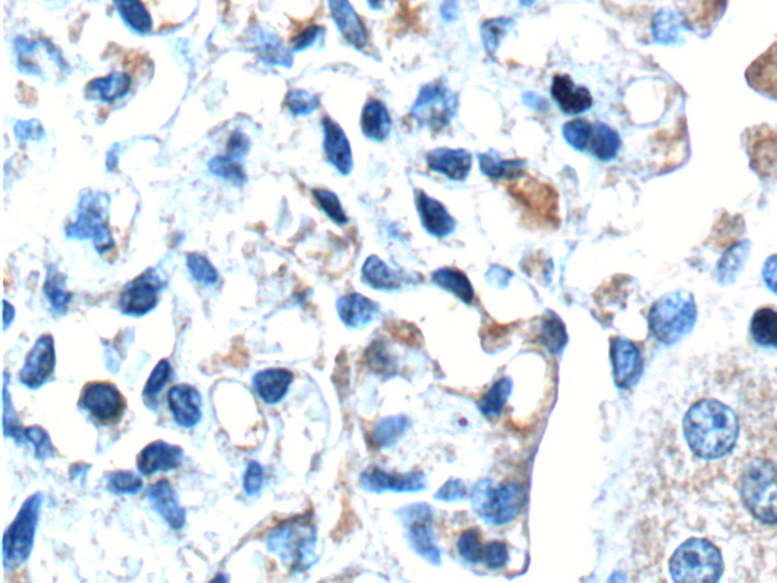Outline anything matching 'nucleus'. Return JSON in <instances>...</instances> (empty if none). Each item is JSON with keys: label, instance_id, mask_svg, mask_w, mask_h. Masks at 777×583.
I'll list each match as a JSON object with an SVG mask.
<instances>
[{"label": "nucleus", "instance_id": "nucleus-1", "mask_svg": "<svg viewBox=\"0 0 777 583\" xmlns=\"http://www.w3.org/2000/svg\"><path fill=\"white\" fill-rule=\"evenodd\" d=\"M647 321L659 344H676L696 325V298L688 290H674L653 304Z\"/></svg>", "mask_w": 777, "mask_h": 583}, {"label": "nucleus", "instance_id": "nucleus-2", "mask_svg": "<svg viewBox=\"0 0 777 583\" xmlns=\"http://www.w3.org/2000/svg\"><path fill=\"white\" fill-rule=\"evenodd\" d=\"M108 216L110 198L105 193L87 192L79 202L75 222L66 227V236L75 240H93L96 251L105 256L114 248Z\"/></svg>", "mask_w": 777, "mask_h": 583}, {"label": "nucleus", "instance_id": "nucleus-3", "mask_svg": "<svg viewBox=\"0 0 777 583\" xmlns=\"http://www.w3.org/2000/svg\"><path fill=\"white\" fill-rule=\"evenodd\" d=\"M472 509L492 526L509 524L523 505V489L520 483L507 482L497 485L494 480H480L471 494Z\"/></svg>", "mask_w": 777, "mask_h": 583}, {"label": "nucleus", "instance_id": "nucleus-4", "mask_svg": "<svg viewBox=\"0 0 777 583\" xmlns=\"http://www.w3.org/2000/svg\"><path fill=\"white\" fill-rule=\"evenodd\" d=\"M266 544L290 570H307L315 562L316 530L310 523L287 521L269 533Z\"/></svg>", "mask_w": 777, "mask_h": 583}, {"label": "nucleus", "instance_id": "nucleus-5", "mask_svg": "<svg viewBox=\"0 0 777 583\" xmlns=\"http://www.w3.org/2000/svg\"><path fill=\"white\" fill-rule=\"evenodd\" d=\"M41 503H43L41 492L32 494L23 503L16 520L5 532L4 549H2L5 570H14V568L20 567L31 556L38 518H40Z\"/></svg>", "mask_w": 777, "mask_h": 583}, {"label": "nucleus", "instance_id": "nucleus-6", "mask_svg": "<svg viewBox=\"0 0 777 583\" xmlns=\"http://www.w3.org/2000/svg\"><path fill=\"white\" fill-rule=\"evenodd\" d=\"M459 99L444 82L435 81L419 90L410 116L419 127L431 133H441L456 117Z\"/></svg>", "mask_w": 777, "mask_h": 583}, {"label": "nucleus", "instance_id": "nucleus-7", "mask_svg": "<svg viewBox=\"0 0 777 583\" xmlns=\"http://www.w3.org/2000/svg\"><path fill=\"white\" fill-rule=\"evenodd\" d=\"M164 286H166L164 278L155 269H149L136 280L126 284L119 298L120 312L136 318L148 315L157 307Z\"/></svg>", "mask_w": 777, "mask_h": 583}, {"label": "nucleus", "instance_id": "nucleus-8", "mask_svg": "<svg viewBox=\"0 0 777 583\" xmlns=\"http://www.w3.org/2000/svg\"><path fill=\"white\" fill-rule=\"evenodd\" d=\"M125 406V397L113 383L108 382L89 383L84 386L79 398V407L101 423H114L119 420Z\"/></svg>", "mask_w": 777, "mask_h": 583}, {"label": "nucleus", "instance_id": "nucleus-9", "mask_svg": "<svg viewBox=\"0 0 777 583\" xmlns=\"http://www.w3.org/2000/svg\"><path fill=\"white\" fill-rule=\"evenodd\" d=\"M404 514H406L404 523L409 532L407 536H409L410 546L425 561L435 565L441 564V550L436 544L433 529H431V509L421 503V505L409 506Z\"/></svg>", "mask_w": 777, "mask_h": 583}, {"label": "nucleus", "instance_id": "nucleus-10", "mask_svg": "<svg viewBox=\"0 0 777 583\" xmlns=\"http://www.w3.org/2000/svg\"><path fill=\"white\" fill-rule=\"evenodd\" d=\"M57 354L51 335H43L35 342L26 357L25 365L20 369L19 379L29 389H38L45 385L55 371Z\"/></svg>", "mask_w": 777, "mask_h": 583}, {"label": "nucleus", "instance_id": "nucleus-11", "mask_svg": "<svg viewBox=\"0 0 777 583\" xmlns=\"http://www.w3.org/2000/svg\"><path fill=\"white\" fill-rule=\"evenodd\" d=\"M611 360L615 385L620 389L633 388L644 371V360L639 348L629 339L614 338L611 342Z\"/></svg>", "mask_w": 777, "mask_h": 583}, {"label": "nucleus", "instance_id": "nucleus-12", "mask_svg": "<svg viewBox=\"0 0 777 583\" xmlns=\"http://www.w3.org/2000/svg\"><path fill=\"white\" fill-rule=\"evenodd\" d=\"M415 204L419 221L430 236L444 239L456 230V219L450 215L447 207L424 190H416Z\"/></svg>", "mask_w": 777, "mask_h": 583}, {"label": "nucleus", "instance_id": "nucleus-13", "mask_svg": "<svg viewBox=\"0 0 777 583\" xmlns=\"http://www.w3.org/2000/svg\"><path fill=\"white\" fill-rule=\"evenodd\" d=\"M324 130V154L328 163L339 172L340 175H350L354 169L353 149L347 134L330 117L322 120Z\"/></svg>", "mask_w": 777, "mask_h": 583}, {"label": "nucleus", "instance_id": "nucleus-14", "mask_svg": "<svg viewBox=\"0 0 777 583\" xmlns=\"http://www.w3.org/2000/svg\"><path fill=\"white\" fill-rule=\"evenodd\" d=\"M551 98L556 102L560 111L568 116H579L586 113L594 104L591 92L585 86H577L571 76L554 75L551 81Z\"/></svg>", "mask_w": 777, "mask_h": 583}, {"label": "nucleus", "instance_id": "nucleus-15", "mask_svg": "<svg viewBox=\"0 0 777 583\" xmlns=\"http://www.w3.org/2000/svg\"><path fill=\"white\" fill-rule=\"evenodd\" d=\"M331 17L343 38L357 51H365L369 45V32L350 0H328Z\"/></svg>", "mask_w": 777, "mask_h": 583}, {"label": "nucleus", "instance_id": "nucleus-16", "mask_svg": "<svg viewBox=\"0 0 777 583\" xmlns=\"http://www.w3.org/2000/svg\"><path fill=\"white\" fill-rule=\"evenodd\" d=\"M428 169L436 174L444 175L451 181H465L471 174L472 154L468 149L438 148L428 152Z\"/></svg>", "mask_w": 777, "mask_h": 583}, {"label": "nucleus", "instance_id": "nucleus-17", "mask_svg": "<svg viewBox=\"0 0 777 583\" xmlns=\"http://www.w3.org/2000/svg\"><path fill=\"white\" fill-rule=\"evenodd\" d=\"M184 451L177 445L155 441L146 445L137 457V467L143 476L177 470L183 464Z\"/></svg>", "mask_w": 777, "mask_h": 583}, {"label": "nucleus", "instance_id": "nucleus-18", "mask_svg": "<svg viewBox=\"0 0 777 583\" xmlns=\"http://www.w3.org/2000/svg\"><path fill=\"white\" fill-rule=\"evenodd\" d=\"M170 413L175 423L184 429L198 426L202 418V398L198 389L190 385H178L167 394Z\"/></svg>", "mask_w": 777, "mask_h": 583}, {"label": "nucleus", "instance_id": "nucleus-19", "mask_svg": "<svg viewBox=\"0 0 777 583\" xmlns=\"http://www.w3.org/2000/svg\"><path fill=\"white\" fill-rule=\"evenodd\" d=\"M149 503H151L154 511L169 524L174 530H181L186 526V511L183 506L180 505L177 492L170 485L169 480H158L154 485L149 486L148 491Z\"/></svg>", "mask_w": 777, "mask_h": 583}, {"label": "nucleus", "instance_id": "nucleus-20", "mask_svg": "<svg viewBox=\"0 0 777 583\" xmlns=\"http://www.w3.org/2000/svg\"><path fill=\"white\" fill-rule=\"evenodd\" d=\"M362 486L372 492H416L422 491L427 480L422 473L391 474L380 468H369L362 474Z\"/></svg>", "mask_w": 777, "mask_h": 583}, {"label": "nucleus", "instance_id": "nucleus-21", "mask_svg": "<svg viewBox=\"0 0 777 583\" xmlns=\"http://www.w3.org/2000/svg\"><path fill=\"white\" fill-rule=\"evenodd\" d=\"M746 79L759 95L777 101V43L750 64Z\"/></svg>", "mask_w": 777, "mask_h": 583}, {"label": "nucleus", "instance_id": "nucleus-22", "mask_svg": "<svg viewBox=\"0 0 777 583\" xmlns=\"http://www.w3.org/2000/svg\"><path fill=\"white\" fill-rule=\"evenodd\" d=\"M392 127L394 123L386 104L377 98L368 99L360 116L363 136L371 142L383 143L391 137Z\"/></svg>", "mask_w": 777, "mask_h": 583}, {"label": "nucleus", "instance_id": "nucleus-23", "mask_svg": "<svg viewBox=\"0 0 777 583\" xmlns=\"http://www.w3.org/2000/svg\"><path fill=\"white\" fill-rule=\"evenodd\" d=\"M249 38H251L252 46L255 48V54L263 63L271 64V66L292 67V52L284 48L283 41L274 32L257 26V28L252 29Z\"/></svg>", "mask_w": 777, "mask_h": 583}, {"label": "nucleus", "instance_id": "nucleus-24", "mask_svg": "<svg viewBox=\"0 0 777 583\" xmlns=\"http://www.w3.org/2000/svg\"><path fill=\"white\" fill-rule=\"evenodd\" d=\"M292 382V372L283 368L265 369V371L257 372L252 379L254 391L266 404L280 403L286 397Z\"/></svg>", "mask_w": 777, "mask_h": 583}, {"label": "nucleus", "instance_id": "nucleus-25", "mask_svg": "<svg viewBox=\"0 0 777 583\" xmlns=\"http://www.w3.org/2000/svg\"><path fill=\"white\" fill-rule=\"evenodd\" d=\"M337 313L343 324L350 328H362L375 318L378 304L360 294L345 295L337 301Z\"/></svg>", "mask_w": 777, "mask_h": 583}, {"label": "nucleus", "instance_id": "nucleus-26", "mask_svg": "<svg viewBox=\"0 0 777 583\" xmlns=\"http://www.w3.org/2000/svg\"><path fill=\"white\" fill-rule=\"evenodd\" d=\"M479 166L482 174L494 181H518L526 175L527 161L523 158L504 160L495 152H485L479 155Z\"/></svg>", "mask_w": 777, "mask_h": 583}, {"label": "nucleus", "instance_id": "nucleus-27", "mask_svg": "<svg viewBox=\"0 0 777 583\" xmlns=\"http://www.w3.org/2000/svg\"><path fill=\"white\" fill-rule=\"evenodd\" d=\"M133 79L128 73L113 72L108 76L93 79L85 87V95L102 102H114L128 95Z\"/></svg>", "mask_w": 777, "mask_h": 583}, {"label": "nucleus", "instance_id": "nucleus-28", "mask_svg": "<svg viewBox=\"0 0 777 583\" xmlns=\"http://www.w3.org/2000/svg\"><path fill=\"white\" fill-rule=\"evenodd\" d=\"M363 283L377 290H397L404 283L401 272L389 268L378 256L366 259L362 268Z\"/></svg>", "mask_w": 777, "mask_h": 583}, {"label": "nucleus", "instance_id": "nucleus-29", "mask_svg": "<svg viewBox=\"0 0 777 583\" xmlns=\"http://www.w3.org/2000/svg\"><path fill=\"white\" fill-rule=\"evenodd\" d=\"M689 28L688 22L680 11H659L653 20V37L661 45L670 46L679 43L682 32Z\"/></svg>", "mask_w": 777, "mask_h": 583}, {"label": "nucleus", "instance_id": "nucleus-30", "mask_svg": "<svg viewBox=\"0 0 777 583\" xmlns=\"http://www.w3.org/2000/svg\"><path fill=\"white\" fill-rule=\"evenodd\" d=\"M621 145L623 142H621L620 134L614 128L603 122L594 123L588 145V151L592 157L600 161L614 160L620 152Z\"/></svg>", "mask_w": 777, "mask_h": 583}, {"label": "nucleus", "instance_id": "nucleus-31", "mask_svg": "<svg viewBox=\"0 0 777 583\" xmlns=\"http://www.w3.org/2000/svg\"><path fill=\"white\" fill-rule=\"evenodd\" d=\"M752 243L750 240L735 243L727 249L726 254L721 257L717 266V280L721 284H730L737 280L738 275L743 271L747 259H749Z\"/></svg>", "mask_w": 777, "mask_h": 583}, {"label": "nucleus", "instance_id": "nucleus-32", "mask_svg": "<svg viewBox=\"0 0 777 583\" xmlns=\"http://www.w3.org/2000/svg\"><path fill=\"white\" fill-rule=\"evenodd\" d=\"M750 335L761 347L777 348V310L768 306L756 310L750 321Z\"/></svg>", "mask_w": 777, "mask_h": 583}, {"label": "nucleus", "instance_id": "nucleus-33", "mask_svg": "<svg viewBox=\"0 0 777 583\" xmlns=\"http://www.w3.org/2000/svg\"><path fill=\"white\" fill-rule=\"evenodd\" d=\"M120 19L131 31L146 35L152 31V17L142 0H113Z\"/></svg>", "mask_w": 777, "mask_h": 583}, {"label": "nucleus", "instance_id": "nucleus-34", "mask_svg": "<svg viewBox=\"0 0 777 583\" xmlns=\"http://www.w3.org/2000/svg\"><path fill=\"white\" fill-rule=\"evenodd\" d=\"M433 283L438 284L441 289L447 290L450 294L456 295L459 300L465 304H471L474 301V287H472L469 278L459 269L439 268L431 275Z\"/></svg>", "mask_w": 777, "mask_h": 583}, {"label": "nucleus", "instance_id": "nucleus-35", "mask_svg": "<svg viewBox=\"0 0 777 583\" xmlns=\"http://www.w3.org/2000/svg\"><path fill=\"white\" fill-rule=\"evenodd\" d=\"M726 7V0H686L683 5V17L688 22L689 28L694 25L705 28L721 16Z\"/></svg>", "mask_w": 777, "mask_h": 583}, {"label": "nucleus", "instance_id": "nucleus-36", "mask_svg": "<svg viewBox=\"0 0 777 583\" xmlns=\"http://www.w3.org/2000/svg\"><path fill=\"white\" fill-rule=\"evenodd\" d=\"M46 300L51 304L52 310L58 315H64L69 309L70 301H72L73 295L70 294L66 287V275L52 265L48 269V275H46L45 287Z\"/></svg>", "mask_w": 777, "mask_h": 583}, {"label": "nucleus", "instance_id": "nucleus-37", "mask_svg": "<svg viewBox=\"0 0 777 583\" xmlns=\"http://www.w3.org/2000/svg\"><path fill=\"white\" fill-rule=\"evenodd\" d=\"M513 25L515 20L512 17H495V19L485 20L480 25L483 48L491 60H497L498 49Z\"/></svg>", "mask_w": 777, "mask_h": 583}, {"label": "nucleus", "instance_id": "nucleus-38", "mask_svg": "<svg viewBox=\"0 0 777 583\" xmlns=\"http://www.w3.org/2000/svg\"><path fill=\"white\" fill-rule=\"evenodd\" d=\"M407 426H409V421H407L406 416L398 415L384 418L372 432V441L378 448L391 447L404 435Z\"/></svg>", "mask_w": 777, "mask_h": 583}, {"label": "nucleus", "instance_id": "nucleus-39", "mask_svg": "<svg viewBox=\"0 0 777 583\" xmlns=\"http://www.w3.org/2000/svg\"><path fill=\"white\" fill-rule=\"evenodd\" d=\"M513 382L509 377H503L498 380L488 394L480 400L479 409L482 410L483 415L486 416H498L503 412L504 406H506L507 400H509L510 394H512Z\"/></svg>", "mask_w": 777, "mask_h": 583}, {"label": "nucleus", "instance_id": "nucleus-40", "mask_svg": "<svg viewBox=\"0 0 777 583\" xmlns=\"http://www.w3.org/2000/svg\"><path fill=\"white\" fill-rule=\"evenodd\" d=\"M208 169H210L211 174L228 181V183H233L234 186H243L248 181L240 160L228 157V155L214 157L208 163Z\"/></svg>", "mask_w": 777, "mask_h": 583}, {"label": "nucleus", "instance_id": "nucleus-41", "mask_svg": "<svg viewBox=\"0 0 777 583\" xmlns=\"http://www.w3.org/2000/svg\"><path fill=\"white\" fill-rule=\"evenodd\" d=\"M170 376H172V365H170L169 360H160L154 371L151 372V376H149L148 382L145 385V391H143L145 403L152 407V409L157 406V397L163 391L164 386L169 383Z\"/></svg>", "mask_w": 777, "mask_h": 583}, {"label": "nucleus", "instance_id": "nucleus-42", "mask_svg": "<svg viewBox=\"0 0 777 583\" xmlns=\"http://www.w3.org/2000/svg\"><path fill=\"white\" fill-rule=\"evenodd\" d=\"M592 128H594V123L577 117V119L565 123L564 127H562V136H564L565 142H567L571 148L576 149V151H588L589 140H591L592 136Z\"/></svg>", "mask_w": 777, "mask_h": 583}, {"label": "nucleus", "instance_id": "nucleus-43", "mask_svg": "<svg viewBox=\"0 0 777 583\" xmlns=\"http://www.w3.org/2000/svg\"><path fill=\"white\" fill-rule=\"evenodd\" d=\"M312 193L316 204L319 205V208H321L330 221L337 225L348 224L347 213L343 210L342 202L337 198L336 193L328 189H315Z\"/></svg>", "mask_w": 777, "mask_h": 583}, {"label": "nucleus", "instance_id": "nucleus-44", "mask_svg": "<svg viewBox=\"0 0 777 583\" xmlns=\"http://www.w3.org/2000/svg\"><path fill=\"white\" fill-rule=\"evenodd\" d=\"M187 269L193 280L204 286H213L219 281L218 269L214 268L213 263L202 256V254H189L187 256Z\"/></svg>", "mask_w": 777, "mask_h": 583}, {"label": "nucleus", "instance_id": "nucleus-45", "mask_svg": "<svg viewBox=\"0 0 777 583\" xmlns=\"http://www.w3.org/2000/svg\"><path fill=\"white\" fill-rule=\"evenodd\" d=\"M284 105L295 116H309L318 110L321 102H319L318 96L307 92V90H290Z\"/></svg>", "mask_w": 777, "mask_h": 583}, {"label": "nucleus", "instance_id": "nucleus-46", "mask_svg": "<svg viewBox=\"0 0 777 583\" xmlns=\"http://www.w3.org/2000/svg\"><path fill=\"white\" fill-rule=\"evenodd\" d=\"M107 488L117 495H136L143 489V480L131 471H117L107 477Z\"/></svg>", "mask_w": 777, "mask_h": 583}, {"label": "nucleus", "instance_id": "nucleus-47", "mask_svg": "<svg viewBox=\"0 0 777 583\" xmlns=\"http://www.w3.org/2000/svg\"><path fill=\"white\" fill-rule=\"evenodd\" d=\"M479 535L480 533L477 529L466 530V532L462 533V536H460L459 541H457L459 555L462 556L466 562L477 564V562L483 561L485 546H483L482 539H480Z\"/></svg>", "mask_w": 777, "mask_h": 583}, {"label": "nucleus", "instance_id": "nucleus-48", "mask_svg": "<svg viewBox=\"0 0 777 583\" xmlns=\"http://www.w3.org/2000/svg\"><path fill=\"white\" fill-rule=\"evenodd\" d=\"M4 435L7 438H13L17 444L25 442V429L20 426L14 412L13 401H11L10 391H8V377H4Z\"/></svg>", "mask_w": 777, "mask_h": 583}, {"label": "nucleus", "instance_id": "nucleus-49", "mask_svg": "<svg viewBox=\"0 0 777 583\" xmlns=\"http://www.w3.org/2000/svg\"><path fill=\"white\" fill-rule=\"evenodd\" d=\"M25 441L34 447L35 456L40 461H48L54 457L55 447L52 445L51 436L40 426L28 427L25 429Z\"/></svg>", "mask_w": 777, "mask_h": 583}, {"label": "nucleus", "instance_id": "nucleus-50", "mask_svg": "<svg viewBox=\"0 0 777 583\" xmlns=\"http://www.w3.org/2000/svg\"><path fill=\"white\" fill-rule=\"evenodd\" d=\"M544 342L545 345L550 347L551 351H557V353L567 344V333H565L564 324L556 316L548 319L544 324Z\"/></svg>", "mask_w": 777, "mask_h": 583}, {"label": "nucleus", "instance_id": "nucleus-51", "mask_svg": "<svg viewBox=\"0 0 777 583\" xmlns=\"http://www.w3.org/2000/svg\"><path fill=\"white\" fill-rule=\"evenodd\" d=\"M263 482H265V471H263L262 465L255 461L249 462L245 476H243V489H245L246 494L249 497L260 494Z\"/></svg>", "mask_w": 777, "mask_h": 583}, {"label": "nucleus", "instance_id": "nucleus-52", "mask_svg": "<svg viewBox=\"0 0 777 583\" xmlns=\"http://www.w3.org/2000/svg\"><path fill=\"white\" fill-rule=\"evenodd\" d=\"M324 34V26H307L306 29H302L298 35H295V37L290 40V45H292L293 51H306V49L312 48L319 38L324 37Z\"/></svg>", "mask_w": 777, "mask_h": 583}, {"label": "nucleus", "instance_id": "nucleus-53", "mask_svg": "<svg viewBox=\"0 0 777 583\" xmlns=\"http://www.w3.org/2000/svg\"><path fill=\"white\" fill-rule=\"evenodd\" d=\"M14 134L20 143L29 142V140H40L45 137V128L41 127L38 120H26V122H17L14 127Z\"/></svg>", "mask_w": 777, "mask_h": 583}, {"label": "nucleus", "instance_id": "nucleus-54", "mask_svg": "<svg viewBox=\"0 0 777 583\" xmlns=\"http://www.w3.org/2000/svg\"><path fill=\"white\" fill-rule=\"evenodd\" d=\"M509 561V552H507L506 546L501 543H492L489 546H485V552H483V561L489 568L494 570H500L504 568V565Z\"/></svg>", "mask_w": 777, "mask_h": 583}, {"label": "nucleus", "instance_id": "nucleus-55", "mask_svg": "<svg viewBox=\"0 0 777 583\" xmlns=\"http://www.w3.org/2000/svg\"><path fill=\"white\" fill-rule=\"evenodd\" d=\"M466 497V488L463 482L457 479L448 480L441 489H439L436 498L445 500V502H454V500H463Z\"/></svg>", "mask_w": 777, "mask_h": 583}, {"label": "nucleus", "instance_id": "nucleus-56", "mask_svg": "<svg viewBox=\"0 0 777 583\" xmlns=\"http://www.w3.org/2000/svg\"><path fill=\"white\" fill-rule=\"evenodd\" d=\"M249 148H251V142H249L246 134L234 133L231 134L230 140H228L227 155L228 157L236 158V160H242L248 154Z\"/></svg>", "mask_w": 777, "mask_h": 583}, {"label": "nucleus", "instance_id": "nucleus-57", "mask_svg": "<svg viewBox=\"0 0 777 583\" xmlns=\"http://www.w3.org/2000/svg\"><path fill=\"white\" fill-rule=\"evenodd\" d=\"M762 280L765 286L777 295V254L768 257L762 268Z\"/></svg>", "mask_w": 777, "mask_h": 583}, {"label": "nucleus", "instance_id": "nucleus-58", "mask_svg": "<svg viewBox=\"0 0 777 583\" xmlns=\"http://www.w3.org/2000/svg\"><path fill=\"white\" fill-rule=\"evenodd\" d=\"M488 278L489 281H491V284H494V286L506 287L510 278H512V272L507 271V269L494 266V268L489 269Z\"/></svg>", "mask_w": 777, "mask_h": 583}, {"label": "nucleus", "instance_id": "nucleus-59", "mask_svg": "<svg viewBox=\"0 0 777 583\" xmlns=\"http://www.w3.org/2000/svg\"><path fill=\"white\" fill-rule=\"evenodd\" d=\"M459 11V0H444L441 7L442 19L448 23L454 22L459 17Z\"/></svg>", "mask_w": 777, "mask_h": 583}, {"label": "nucleus", "instance_id": "nucleus-60", "mask_svg": "<svg viewBox=\"0 0 777 583\" xmlns=\"http://www.w3.org/2000/svg\"><path fill=\"white\" fill-rule=\"evenodd\" d=\"M524 104L527 105V107L532 108V110L535 111H547L548 110V102L545 101L542 96L536 95V93H526L524 95Z\"/></svg>", "mask_w": 777, "mask_h": 583}, {"label": "nucleus", "instance_id": "nucleus-61", "mask_svg": "<svg viewBox=\"0 0 777 583\" xmlns=\"http://www.w3.org/2000/svg\"><path fill=\"white\" fill-rule=\"evenodd\" d=\"M14 315H16L14 307L8 301H4V330H8L11 322L14 321Z\"/></svg>", "mask_w": 777, "mask_h": 583}, {"label": "nucleus", "instance_id": "nucleus-62", "mask_svg": "<svg viewBox=\"0 0 777 583\" xmlns=\"http://www.w3.org/2000/svg\"><path fill=\"white\" fill-rule=\"evenodd\" d=\"M368 5L371 10L381 11L384 8V0H368Z\"/></svg>", "mask_w": 777, "mask_h": 583}, {"label": "nucleus", "instance_id": "nucleus-63", "mask_svg": "<svg viewBox=\"0 0 777 583\" xmlns=\"http://www.w3.org/2000/svg\"><path fill=\"white\" fill-rule=\"evenodd\" d=\"M536 2H538V0H520V5L524 8H532Z\"/></svg>", "mask_w": 777, "mask_h": 583}]
</instances>
